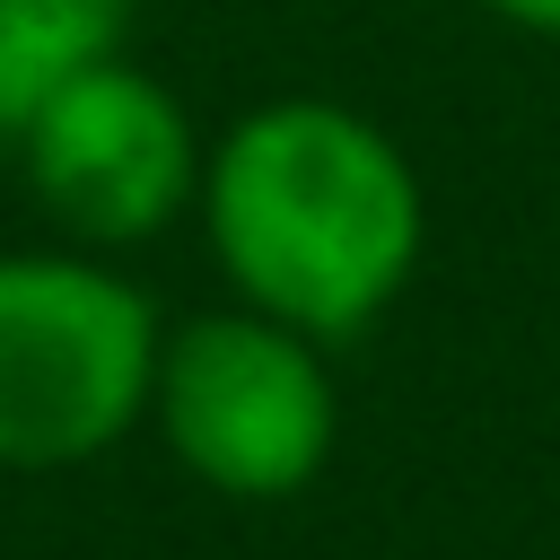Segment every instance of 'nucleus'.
I'll return each mask as SVG.
<instances>
[{
  "mask_svg": "<svg viewBox=\"0 0 560 560\" xmlns=\"http://www.w3.org/2000/svg\"><path fill=\"white\" fill-rule=\"evenodd\" d=\"M201 228L236 306L306 332L359 341L420 271L429 192L385 122L332 96L245 105L201 166Z\"/></svg>",
  "mask_w": 560,
  "mask_h": 560,
  "instance_id": "nucleus-1",
  "label": "nucleus"
},
{
  "mask_svg": "<svg viewBox=\"0 0 560 560\" xmlns=\"http://www.w3.org/2000/svg\"><path fill=\"white\" fill-rule=\"evenodd\" d=\"M158 306L96 254H0V472L122 446L158 385Z\"/></svg>",
  "mask_w": 560,
  "mask_h": 560,
  "instance_id": "nucleus-2",
  "label": "nucleus"
},
{
  "mask_svg": "<svg viewBox=\"0 0 560 560\" xmlns=\"http://www.w3.org/2000/svg\"><path fill=\"white\" fill-rule=\"evenodd\" d=\"M149 429L201 490L271 508V499H298L332 464L341 385H332L324 341H306L254 306H219L158 341Z\"/></svg>",
  "mask_w": 560,
  "mask_h": 560,
  "instance_id": "nucleus-3",
  "label": "nucleus"
},
{
  "mask_svg": "<svg viewBox=\"0 0 560 560\" xmlns=\"http://www.w3.org/2000/svg\"><path fill=\"white\" fill-rule=\"evenodd\" d=\"M18 166H26V192L79 245H140V236H166L201 201L210 149L192 131L184 96L122 52V61L70 79L18 131Z\"/></svg>",
  "mask_w": 560,
  "mask_h": 560,
  "instance_id": "nucleus-4",
  "label": "nucleus"
},
{
  "mask_svg": "<svg viewBox=\"0 0 560 560\" xmlns=\"http://www.w3.org/2000/svg\"><path fill=\"white\" fill-rule=\"evenodd\" d=\"M131 52V0H0V149L88 70Z\"/></svg>",
  "mask_w": 560,
  "mask_h": 560,
  "instance_id": "nucleus-5",
  "label": "nucleus"
},
{
  "mask_svg": "<svg viewBox=\"0 0 560 560\" xmlns=\"http://www.w3.org/2000/svg\"><path fill=\"white\" fill-rule=\"evenodd\" d=\"M490 18H508V26H525V35H560V0H481Z\"/></svg>",
  "mask_w": 560,
  "mask_h": 560,
  "instance_id": "nucleus-6",
  "label": "nucleus"
}]
</instances>
